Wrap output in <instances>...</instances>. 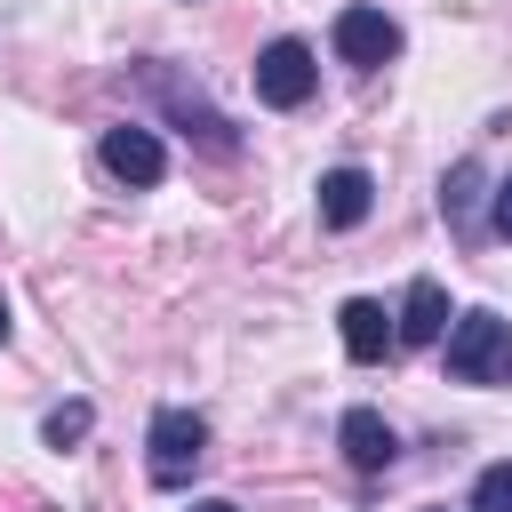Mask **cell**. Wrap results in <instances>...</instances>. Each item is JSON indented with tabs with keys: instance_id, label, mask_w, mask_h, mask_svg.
Here are the masks:
<instances>
[{
	"instance_id": "cell-12",
	"label": "cell",
	"mask_w": 512,
	"mask_h": 512,
	"mask_svg": "<svg viewBox=\"0 0 512 512\" xmlns=\"http://www.w3.org/2000/svg\"><path fill=\"white\" fill-rule=\"evenodd\" d=\"M88 424H96V408H88V400H64V408H48V416H40V440H48V448H80V440H88Z\"/></svg>"
},
{
	"instance_id": "cell-13",
	"label": "cell",
	"mask_w": 512,
	"mask_h": 512,
	"mask_svg": "<svg viewBox=\"0 0 512 512\" xmlns=\"http://www.w3.org/2000/svg\"><path fill=\"white\" fill-rule=\"evenodd\" d=\"M472 512H512V456L472 480Z\"/></svg>"
},
{
	"instance_id": "cell-10",
	"label": "cell",
	"mask_w": 512,
	"mask_h": 512,
	"mask_svg": "<svg viewBox=\"0 0 512 512\" xmlns=\"http://www.w3.org/2000/svg\"><path fill=\"white\" fill-rule=\"evenodd\" d=\"M336 328H344V352H352V360H384V352L400 344V336H392V312H384L376 296H352V304L336 312Z\"/></svg>"
},
{
	"instance_id": "cell-8",
	"label": "cell",
	"mask_w": 512,
	"mask_h": 512,
	"mask_svg": "<svg viewBox=\"0 0 512 512\" xmlns=\"http://www.w3.org/2000/svg\"><path fill=\"white\" fill-rule=\"evenodd\" d=\"M336 448H344V464H352V472H384V464L400 456V440H392V424H384L376 408H344Z\"/></svg>"
},
{
	"instance_id": "cell-16",
	"label": "cell",
	"mask_w": 512,
	"mask_h": 512,
	"mask_svg": "<svg viewBox=\"0 0 512 512\" xmlns=\"http://www.w3.org/2000/svg\"><path fill=\"white\" fill-rule=\"evenodd\" d=\"M0 344H8V304H0Z\"/></svg>"
},
{
	"instance_id": "cell-14",
	"label": "cell",
	"mask_w": 512,
	"mask_h": 512,
	"mask_svg": "<svg viewBox=\"0 0 512 512\" xmlns=\"http://www.w3.org/2000/svg\"><path fill=\"white\" fill-rule=\"evenodd\" d=\"M488 224H496V240H512V176L488 192Z\"/></svg>"
},
{
	"instance_id": "cell-7",
	"label": "cell",
	"mask_w": 512,
	"mask_h": 512,
	"mask_svg": "<svg viewBox=\"0 0 512 512\" xmlns=\"http://www.w3.org/2000/svg\"><path fill=\"white\" fill-rule=\"evenodd\" d=\"M368 208H376V176H368V168H328V176H320V224H328V232L368 224Z\"/></svg>"
},
{
	"instance_id": "cell-3",
	"label": "cell",
	"mask_w": 512,
	"mask_h": 512,
	"mask_svg": "<svg viewBox=\"0 0 512 512\" xmlns=\"http://www.w3.org/2000/svg\"><path fill=\"white\" fill-rule=\"evenodd\" d=\"M312 88H320V64H312V48H304V40H272V48L256 56V96H264L272 112L312 104Z\"/></svg>"
},
{
	"instance_id": "cell-11",
	"label": "cell",
	"mask_w": 512,
	"mask_h": 512,
	"mask_svg": "<svg viewBox=\"0 0 512 512\" xmlns=\"http://www.w3.org/2000/svg\"><path fill=\"white\" fill-rule=\"evenodd\" d=\"M392 336H400V344H440V336H448V296H440V280H408Z\"/></svg>"
},
{
	"instance_id": "cell-15",
	"label": "cell",
	"mask_w": 512,
	"mask_h": 512,
	"mask_svg": "<svg viewBox=\"0 0 512 512\" xmlns=\"http://www.w3.org/2000/svg\"><path fill=\"white\" fill-rule=\"evenodd\" d=\"M192 512H240V504H224V496H200V504H192Z\"/></svg>"
},
{
	"instance_id": "cell-5",
	"label": "cell",
	"mask_w": 512,
	"mask_h": 512,
	"mask_svg": "<svg viewBox=\"0 0 512 512\" xmlns=\"http://www.w3.org/2000/svg\"><path fill=\"white\" fill-rule=\"evenodd\" d=\"M328 40H336V56H344V64H360V72H376V64H392V56H400V24H392L384 8H344Z\"/></svg>"
},
{
	"instance_id": "cell-9",
	"label": "cell",
	"mask_w": 512,
	"mask_h": 512,
	"mask_svg": "<svg viewBox=\"0 0 512 512\" xmlns=\"http://www.w3.org/2000/svg\"><path fill=\"white\" fill-rule=\"evenodd\" d=\"M480 200H488V168H480V160H456V168L440 176V216H448L456 240L480 232Z\"/></svg>"
},
{
	"instance_id": "cell-4",
	"label": "cell",
	"mask_w": 512,
	"mask_h": 512,
	"mask_svg": "<svg viewBox=\"0 0 512 512\" xmlns=\"http://www.w3.org/2000/svg\"><path fill=\"white\" fill-rule=\"evenodd\" d=\"M144 88H152V96H160V104H168V120H176V128H184V136H200V144H208V152H240V136H232V120H224V112H216V104H200V96H192V88H176V72H168V64H160V56H152V64H144Z\"/></svg>"
},
{
	"instance_id": "cell-6",
	"label": "cell",
	"mask_w": 512,
	"mask_h": 512,
	"mask_svg": "<svg viewBox=\"0 0 512 512\" xmlns=\"http://www.w3.org/2000/svg\"><path fill=\"white\" fill-rule=\"evenodd\" d=\"M104 168L120 176V184H160L168 176V152H160V136L152 128H104Z\"/></svg>"
},
{
	"instance_id": "cell-1",
	"label": "cell",
	"mask_w": 512,
	"mask_h": 512,
	"mask_svg": "<svg viewBox=\"0 0 512 512\" xmlns=\"http://www.w3.org/2000/svg\"><path fill=\"white\" fill-rule=\"evenodd\" d=\"M440 360H448L456 384H512V320H496V312H456Z\"/></svg>"
},
{
	"instance_id": "cell-2",
	"label": "cell",
	"mask_w": 512,
	"mask_h": 512,
	"mask_svg": "<svg viewBox=\"0 0 512 512\" xmlns=\"http://www.w3.org/2000/svg\"><path fill=\"white\" fill-rule=\"evenodd\" d=\"M200 456H208V416H200V408H160L152 432H144V472H152V488H184V480L200 472Z\"/></svg>"
}]
</instances>
